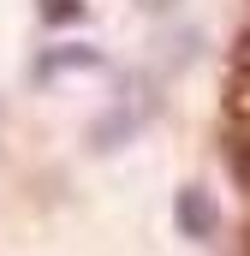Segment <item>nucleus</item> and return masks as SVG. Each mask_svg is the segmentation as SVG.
<instances>
[{"label": "nucleus", "instance_id": "obj_1", "mask_svg": "<svg viewBox=\"0 0 250 256\" xmlns=\"http://www.w3.org/2000/svg\"><path fill=\"white\" fill-rule=\"evenodd\" d=\"M173 226H179V238H190V244H214L220 238V202H214V191L208 185H179V196H173Z\"/></svg>", "mask_w": 250, "mask_h": 256}, {"label": "nucleus", "instance_id": "obj_2", "mask_svg": "<svg viewBox=\"0 0 250 256\" xmlns=\"http://www.w3.org/2000/svg\"><path fill=\"white\" fill-rule=\"evenodd\" d=\"M220 161H226V173H232V185L250 191V126H232L220 137Z\"/></svg>", "mask_w": 250, "mask_h": 256}, {"label": "nucleus", "instance_id": "obj_3", "mask_svg": "<svg viewBox=\"0 0 250 256\" xmlns=\"http://www.w3.org/2000/svg\"><path fill=\"white\" fill-rule=\"evenodd\" d=\"M42 18L48 24H78L84 18V0H42Z\"/></svg>", "mask_w": 250, "mask_h": 256}, {"label": "nucleus", "instance_id": "obj_4", "mask_svg": "<svg viewBox=\"0 0 250 256\" xmlns=\"http://www.w3.org/2000/svg\"><path fill=\"white\" fill-rule=\"evenodd\" d=\"M232 78H238V84H250V30L232 42Z\"/></svg>", "mask_w": 250, "mask_h": 256}, {"label": "nucleus", "instance_id": "obj_5", "mask_svg": "<svg viewBox=\"0 0 250 256\" xmlns=\"http://www.w3.org/2000/svg\"><path fill=\"white\" fill-rule=\"evenodd\" d=\"M232 256H250V220H244V232H238V250Z\"/></svg>", "mask_w": 250, "mask_h": 256}]
</instances>
